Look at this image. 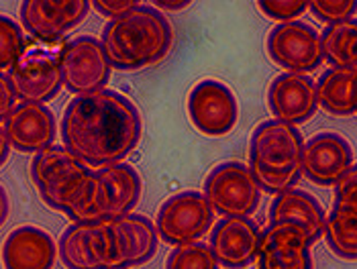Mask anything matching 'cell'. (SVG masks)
I'll return each mask as SVG.
<instances>
[{
	"instance_id": "obj_23",
	"label": "cell",
	"mask_w": 357,
	"mask_h": 269,
	"mask_svg": "<svg viewBox=\"0 0 357 269\" xmlns=\"http://www.w3.org/2000/svg\"><path fill=\"white\" fill-rule=\"evenodd\" d=\"M321 37V49L323 59H327L331 68L341 70H357V21H345L325 27Z\"/></svg>"
},
{
	"instance_id": "obj_18",
	"label": "cell",
	"mask_w": 357,
	"mask_h": 269,
	"mask_svg": "<svg viewBox=\"0 0 357 269\" xmlns=\"http://www.w3.org/2000/svg\"><path fill=\"white\" fill-rule=\"evenodd\" d=\"M325 208L323 204L306 190L292 188L274 196L268 218L270 222H292L301 226L312 245L323 239V226H325Z\"/></svg>"
},
{
	"instance_id": "obj_11",
	"label": "cell",
	"mask_w": 357,
	"mask_h": 269,
	"mask_svg": "<svg viewBox=\"0 0 357 269\" xmlns=\"http://www.w3.org/2000/svg\"><path fill=\"white\" fill-rule=\"evenodd\" d=\"M8 78L17 96L29 102L47 105L63 90L57 54L43 47H25L21 57L13 63Z\"/></svg>"
},
{
	"instance_id": "obj_1",
	"label": "cell",
	"mask_w": 357,
	"mask_h": 269,
	"mask_svg": "<svg viewBox=\"0 0 357 269\" xmlns=\"http://www.w3.org/2000/svg\"><path fill=\"white\" fill-rule=\"evenodd\" d=\"M59 133L66 149L88 167L100 169L135 151L143 123L129 96L105 88L72 98L63 110Z\"/></svg>"
},
{
	"instance_id": "obj_29",
	"label": "cell",
	"mask_w": 357,
	"mask_h": 269,
	"mask_svg": "<svg viewBox=\"0 0 357 269\" xmlns=\"http://www.w3.org/2000/svg\"><path fill=\"white\" fill-rule=\"evenodd\" d=\"M257 8L275 23H288V21H298V17L306 13L308 2H301V0H261V2H257Z\"/></svg>"
},
{
	"instance_id": "obj_14",
	"label": "cell",
	"mask_w": 357,
	"mask_h": 269,
	"mask_svg": "<svg viewBox=\"0 0 357 269\" xmlns=\"http://www.w3.org/2000/svg\"><path fill=\"white\" fill-rule=\"evenodd\" d=\"M2 131L13 149L35 155L54 145L57 137V121L54 110L47 105L21 100L2 123Z\"/></svg>"
},
{
	"instance_id": "obj_15",
	"label": "cell",
	"mask_w": 357,
	"mask_h": 269,
	"mask_svg": "<svg viewBox=\"0 0 357 269\" xmlns=\"http://www.w3.org/2000/svg\"><path fill=\"white\" fill-rule=\"evenodd\" d=\"M261 229L251 216H222L211 229V251L227 269H245L255 263Z\"/></svg>"
},
{
	"instance_id": "obj_13",
	"label": "cell",
	"mask_w": 357,
	"mask_h": 269,
	"mask_svg": "<svg viewBox=\"0 0 357 269\" xmlns=\"http://www.w3.org/2000/svg\"><path fill=\"white\" fill-rule=\"evenodd\" d=\"M301 163L304 178L323 188H333L335 182L356 165L351 143L335 131H321L306 139Z\"/></svg>"
},
{
	"instance_id": "obj_9",
	"label": "cell",
	"mask_w": 357,
	"mask_h": 269,
	"mask_svg": "<svg viewBox=\"0 0 357 269\" xmlns=\"http://www.w3.org/2000/svg\"><path fill=\"white\" fill-rule=\"evenodd\" d=\"M188 116L196 131L206 137H225L239 123L235 92L220 80H200L188 94Z\"/></svg>"
},
{
	"instance_id": "obj_33",
	"label": "cell",
	"mask_w": 357,
	"mask_h": 269,
	"mask_svg": "<svg viewBox=\"0 0 357 269\" xmlns=\"http://www.w3.org/2000/svg\"><path fill=\"white\" fill-rule=\"evenodd\" d=\"M10 215V200H8V194L4 186L0 184V226L6 222V218Z\"/></svg>"
},
{
	"instance_id": "obj_16",
	"label": "cell",
	"mask_w": 357,
	"mask_h": 269,
	"mask_svg": "<svg viewBox=\"0 0 357 269\" xmlns=\"http://www.w3.org/2000/svg\"><path fill=\"white\" fill-rule=\"evenodd\" d=\"M268 107L275 121L298 127L308 123L317 110V82L306 74H280L268 88Z\"/></svg>"
},
{
	"instance_id": "obj_26",
	"label": "cell",
	"mask_w": 357,
	"mask_h": 269,
	"mask_svg": "<svg viewBox=\"0 0 357 269\" xmlns=\"http://www.w3.org/2000/svg\"><path fill=\"white\" fill-rule=\"evenodd\" d=\"M211 247L206 243L196 241L178 245L167 255L165 269H219Z\"/></svg>"
},
{
	"instance_id": "obj_19",
	"label": "cell",
	"mask_w": 357,
	"mask_h": 269,
	"mask_svg": "<svg viewBox=\"0 0 357 269\" xmlns=\"http://www.w3.org/2000/svg\"><path fill=\"white\" fill-rule=\"evenodd\" d=\"M109 220L112 222V226L121 239L127 269L145 266L155 257L160 235H158L155 222L151 218L131 213V215L116 216V218H109Z\"/></svg>"
},
{
	"instance_id": "obj_4",
	"label": "cell",
	"mask_w": 357,
	"mask_h": 269,
	"mask_svg": "<svg viewBox=\"0 0 357 269\" xmlns=\"http://www.w3.org/2000/svg\"><path fill=\"white\" fill-rule=\"evenodd\" d=\"M94 169L82 163L63 145H52L31 160V180L45 206L63 213L86 188Z\"/></svg>"
},
{
	"instance_id": "obj_30",
	"label": "cell",
	"mask_w": 357,
	"mask_h": 269,
	"mask_svg": "<svg viewBox=\"0 0 357 269\" xmlns=\"http://www.w3.org/2000/svg\"><path fill=\"white\" fill-rule=\"evenodd\" d=\"M335 204H357V167H349L335 182Z\"/></svg>"
},
{
	"instance_id": "obj_2",
	"label": "cell",
	"mask_w": 357,
	"mask_h": 269,
	"mask_svg": "<svg viewBox=\"0 0 357 269\" xmlns=\"http://www.w3.org/2000/svg\"><path fill=\"white\" fill-rule=\"evenodd\" d=\"M110 68L137 72L151 68L172 52L174 29L167 17L151 4H137L127 15L109 21L100 35Z\"/></svg>"
},
{
	"instance_id": "obj_3",
	"label": "cell",
	"mask_w": 357,
	"mask_h": 269,
	"mask_svg": "<svg viewBox=\"0 0 357 269\" xmlns=\"http://www.w3.org/2000/svg\"><path fill=\"white\" fill-rule=\"evenodd\" d=\"M303 133L282 121H264L249 137L248 167L266 194L278 196L303 180Z\"/></svg>"
},
{
	"instance_id": "obj_10",
	"label": "cell",
	"mask_w": 357,
	"mask_h": 269,
	"mask_svg": "<svg viewBox=\"0 0 357 269\" xmlns=\"http://www.w3.org/2000/svg\"><path fill=\"white\" fill-rule=\"evenodd\" d=\"M90 13L88 0H25L21 2V27L39 43H57L80 27Z\"/></svg>"
},
{
	"instance_id": "obj_31",
	"label": "cell",
	"mask_w": 357,
	"mask_h": 269,
	"mask_svg": "<svg viewBox=\"0 0 357 269\" xmlns=\"http://www.w3.org/2000/svg\"><path fill=\"white\" fill-rule=\"evenodd\" d=\"M139 2L135 0H123V2H112V0H96V2H90V8H94L98 15L102 17H109L112 19H119L123 15H127L129 10H133Z\"/></svg>"
},
{
	"instance_id": "obj_32",
	"label": "cell",
	"mask_w": 357,
	"mask_h": 269,
	"mask_svg": "<svg viewBox=\"0 0 357 269\" xmlns=\"http://www.w3.org/2000/svg\"><path fill=\"white\" fill-rule=\"evenodd\" d=\"M17 105V92L15 86L8 78V74L0 72V123L6 121V116L10 114V110Z\"/></svg>"
},
{
	"instance_id": "obj_6",
	"label": "cell",
	"mask_w": 357,
	"mask_h": 269,
	"mask_svg": "<svg viewBox=\"0 0 357 269\" xmlns=\"http://www.w3.org/2000/svg\"><path fill=\"white\" fill-rule=\"evenodd\" d=\"M215 222V213L202 192L184 190L169 196L155 216L160 239L167 245H186L208 235Z\"/></svg>"
},
{
	"instance_id": "obj_8",
	"label": "cell",
	"mask_w": 357,
	"mask_h": 269,
	"mask_svg": "<svg viewBox=\"0 0 357 269\" xmlns=\"http://www.w3.org/2000/svg\"><path fill=\"white\" fill-rule=\"evenodd\" d=\"M266 49L278 68L290 74H306L323 66V49L319 31L304 21L278 23L268 33Z\"/></svg>"
},
{
	"instance_id": "obj_17",
	"label": "cell",
	"mask_w": 357,
	"mask_h": 269,
	"mask_svg": "<svg viewBox=\"0 0 357 269\" xmlns=\"http://www.w3.org/2000/svg\"><path fill=\"white\" fill-rule=\"evenodd\" d=\"M0 257L4 269H54L57 245L47 231L25 224L6 235Z\"/></svg>"
},
{
	"instance_id": "obj_7",
	"label": "cell",
	"mask_w": 357,
	"mask_h": 269,
	"mask_svg": "<svg viewBox=\"0 0 357 269\" xmlns=\"http://www.w3.org/2000/svg\"><path fill=\"white\" fill-rule=\"evenodd\" d=\"M202 194L213 213L222 216H251L261 202V190L243 162L215 165L204 180Z\"/></svg>"
},
{
	"instance_id": "obj_34",
	"label": "cell",
	"mask_w": 357,
	"mask_h": 269,
	"mask_svg": "<svg viewBox=\"0 0 357 269\" xmlns=\"http://www.w3.org/2000/svg\"><path fill=\"white\" fill-rule=\"evenodd\" d=\"M8 153H10V145H8V139H6V134L4 131L0 129V167L6 163L8 160Z\"/></svg>"
},
{
	"instance_id": "obj_22",
	"label": "cell",
	"mask_w": 357,
	"mask_h": 269,
	"mask_svg": "<svg viewBox=\"0 0 357 269\" xmlns=\"http://www.w3.org/2000/svg\"><path fill=\"white\" fill-rule=\"evenodd\" d=\"M323 237L329 249L343 261L357 257V204H333L325 216Z\"/></svg>"
},
{
	"instance_id": "obj_12",
	"label": "cell",
	"mask_w": 357,
	"mask_h": 269,
	"mask_svg": "<svg viewBox=\"0 0 357 269\" xmlns=\"http://www.w3.org/2000/svg\"><path fill=\"white\" fill-rule=\"evenodd\" d=\"M312 241L292 222H270L261 235L255 263L257 269H314Z\"/></svg>"
},
{
	"instance_id": "obj_5",
	"label": "cell",
	"mask_w": 357,
	"mask_h": 269,
	"mask_svg": "<svg viewBox=\"0 0 357 269\" xmlns=\"http://www.w3.org/2000/svg\"><path fill=\"white\" fill-rule=\"evenodd\" d=\"M57 59H59L63 88L68 92L84 96L107 88L112 68L98 37L78 35L70 39L57 52Z\"/></svg>"
},
{
	"instance_id": "obj_35",
	"label": "cell",
	"mask_w": 357,
	"mask_h": 269,
	"mask_svg": "<svg viewBox=\"0 0 357 269\" xmlns=\"http://www.w3.org/2000/svg\"><path fill=\"white\" fill-rule=\"evenodd\" d=\"M155 6H162V8H167V10H182L186 6H190V2H155Z\"/></svg>"
},
{
	"instance_id": "obj_27",
	"label": "cell",
	"mask_w": 357,
	"mask_h": 269,
	"mask_svg": "<svg viewBox=\"0 0 357 269\" xmlns=\"http://www.w3.org/2000/svg\"><path fill=\"white\" fill-rule=\"evenodd\" d=\"M23 27L8 15H0V72L10 70L25 52Z\"/></svg>"
},
{
	"instance_id": "obj_24",
	"label": "cell",
	"mask_w": 357,
	"mask_h": 269,
	"mask_svg": "<svg viewBox=\"0 0 357 269\" xmlns=\"http://www.w3.org/2000/svg\"><path fill=\"white\" fill-rule=\"evenodd\" d=\"M90 231L92 224L72 222L59 237L57 255L66 269H98L90 251Z\"/></svg>"
},
{
	"instance_id": "obj_20",
	"label": "cell",
	"mask_w": 357,
	"mask_h": 269,
	"mask_svg": "<svg viewBox=\"0 0 357 269\" xmlns=\"http://www.w3.org/2000/svg\"><path fill=\"white\" fill-rule=\"evenodd\" d=\"M109 202V218L131 215L141 200L143 180L131 163H112L96 169Z\"/></svg>"
},
{
	"instance_id": "obj_21",
	"label": "cell",
	"mask_w": 357,
	"mask_h": 269,
	"mask_svg": "<svg viewBox=\"0 0 357 269\" xmlns=\"http://www.w3.org/2000/svg\"><path fill=\"white\" fill-rule=\"evenodd\" d=\"M356 74L357 70L329 68L317 82L319 108L333 116H354L357 110Z\"/></svg>"
},
{
	"instance_id": "obj_25",
	"label": "cell",
	"mask_w": 357,
	"mask_h": 269,
	"mask_svg": "<svg viewBox=\"0 0 357 269\" xmlns=\"http://www.w3.org/2000/svg\"><path fill=\"white\" fill-rule=\"evenodd\" d=\"M90 251H92V259L98 269H127L121 239L110 220L92 224Z\"/></svg>"
},
{
	"instance_id": "obj_28",
	"label": "cell",
	"mask_w": 357,
	"mask_h": 269,
	"mask_svg": "<svg viewBox=\"0 0 357 269\" xmlns=\"http://www.w3.org/2000/svg\"><path fill=\"white\" fill-rule=\"evenodd\" d=\"M356 0H312L308 2V8L312 13V17L317 21H321L323 25H337V23H345L356 19Z\"/></svg>"
}]
</instances>
